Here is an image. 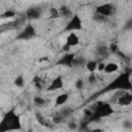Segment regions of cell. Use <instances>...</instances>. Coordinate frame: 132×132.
Here are the masks:
<instances>
[{
	"instance_id": "1",
	"label": "cell",
	"mask_w": 132,
	"mask_h": 132,
	"mask_svg": "<svg viewBox=\"0 0 132 132\" xmlns=\"http://www.w3.org/2000/svg\"><path fill=\"white\" fill-rule=\"evenodd\" d=\"M111 91H132V81H131V73L130 71H126L123 73H120L116 78H113L98 95L111 92Z\"/></svg>"
},
{
	"instance_id": "2",
	"label": "cell",
	"mask_w": 132,
	"mask_h": 132,
	"mask_svg": "<svg viewBox=\"0 0 132 132\" xmlns=\"http://www.w3.org/2000/svg\"><path fill=\"white\" fill-rule=\"evenodd\" d=\"M21 119L20 116L15 112L14 108L9 109L2 118L0 122V132H6L11 130H21Z\"/></svg>"
},
{
	"instance_id": "3",
	"label": "cell",
	"mask_w": 132,
	"mask_h": 132,
	"mask_svg": "<svg viewBox=\"0 0 132 132\" xmlns=\"http://www.w3.org/2000/svg\"><path fill=\"white\" fill-rule=\"evenodd\" d=\"M112 113H114V109L109 102H98L95 110L93 111V114L89 118L88 123L99 122L100 120L107 118Z\"/></svg>"
},
{
	"instance_id": "4",
	"label": "cell",
	"mask_w": 132,
	"mask_h": 132,
	"mask_svg": "<svg viewBox=\"0 0 132 132\" xmlns=\"http://www.w3.org/2000/svg\"><path fill=\"white\" fill-rule=\"evenodd\" d=\"M81 28H82V21L77 13H74L68 21L67 25L65 26L64 31L65 32H75V31L81 30Z\"/></svg>"
},
{
	"instance_id": "5",
	"label": "cell",
	"mask_w": 132,
	"mask_h": 132,
	"mask_svg": "<svg viewBox=\"0 0 132 132\" xmlns=\"http://www.w3.org/2000/svg\"><path fill=\"white\" fill-rule=\"evenodd\" d=\"M36 36V29L32 24H27L25 28L16 35V40H29Z\"/></svg>"
},
{
	"instance_id": "6",
	"label": "cell",
	"mask_w": 132,
	"mask_h": 132,
	"mask_svg": "<svg viewBox=\"0 0 132 132\" xmlns=\"http://www.w3.org/2000/svg\"><path fill=\"white\" fill-rule=\"evenodd\" d=\"M74 58H75V54H73V53H66L65 55H63L57 61L56 64L60 65V66L71 68V67H73V60H74Z\"/></svg>"
},
{
	"instance_id": "7",
	"label": "cell",
	"mask_w": 132,
	"mask_h": 132,
	"mask_svg": "<svg viewBox=\"0 0 132 132\" xmlns=\"http://www.w3.org/2000/svg\"><path fill=\"white\" fill-rule=\"evenodd\" d=\"M96 12L108 18L114 12V6L111 3H103L96 7Z\"/></svg>"
},
{
	"instance_id": "8",
	"label": "cell",
	"mask_w": 132,
	"mask_h": 132,
	"mask_svg": "<svg viewBox=\"0 0 132 132\" xmlns=\"http://www.w3.org/2000/svg\"><path fill=\"white\" fill-rule=\"evenodd\" d=\"M117 103L121 106H128L132 103V93H129L128 91H125L123 94H121L118 99Z\"/></svg>"
},
{
	"instance_id": "9",
	"label": "cell",
	"mask_w": 132,
	"mask_h": 132,
	"mask_svg": "<svg viewBox=\"0 0 132 132\" xmlns=\"http://www.w3.org/2000/svg\"><path fill=\"white\" fill-rule=\"evenodd\" d=\"M63 86H64L63 76H62V75H58V76H56V77L51 81V84L48 85V87L46 88V90H47V91H57V90L62 89Z\"/></svg>"
},
{
	"instance_id": "10",
	"label": "cell",
	"mask_w": 132,
	"mask_h": 132,
	"mask_svg": "<svg viewBox=\"0 0 132 132\" xmlns=\"http://www.w3.org/2000/svg\"><path fill=\"white\" fill-rule=\"evenodd\" d=\"M25 16L27 18V20H30V21L38 20L41 16V10L38 7H30L26 10Z\"/></svg>"
},
{
	"instance_id": "11",
	"label": "cell",
	"mask_w": 132,
	"mask_h": 132,
	"mask_svg": "<svg viewBox=\"0 0 132 132\" xmlns=\"http://www.w3.org/2000/svg\"><path fill=\"white\" fill-rule=\"evenodd\" d=\"M65 43H66L67 45H69L70 47H71V46H75V45H77V44L79 43V37H78L74 32H71V33H69V35L66 37Z\"/></svg>"
},
{
	"instance_id": "12",
	"label": "cell",
	"mask_w": 132,
	"mask_h": 132,
	"mask_svg": "<svg viewBox=\"0 0 132 132\" xmlns=\"http://www.w3.org/2000/svg\"><path fill=\"white\" fill-rule=\"evenodd\" d=\"M96 54H97L98 57H101L102 59H104V58H107L109 56L110 52H109V48L107 46H105V45H99L97 47V50H96Z\"/></svg>"
},
{
	"instance_id": "13",
	"label": "cell",
	"mask_w": 132,
	"mask_h": 132,
	"mask_svg": "<svg viewBox=\"0 0 132 132\" xmlns=\"http://www.w3.org/2000/svg\"><path fill=\"white\" fill-rule=\"evenodd\" d=\"M68 98H69L68 93H62V94L58 95L57 98L55 99V105L56 106H61V105L65 104L68 101Z\"/></svg>"
},
{
	"instance_id": "14",
	"label": "cell",
	"mask_w": 132,
	"mask_h": 132,
	"mask_svg": "<svg viewBox=\"0 0 132 132\" xmlns=\"http://www.w3.org/2000/svg\"><path fill=\"white\" fill-rule=\"evenodd\" d=\"M118 70H119V65L117 63L110 62V63L105 64V67H104L103 72H105V73H113V72H116Z\"/></svg>"
},
{
	"instance_id": "15",
	"label": "cell",
	"mask_w": 132,
	"mask_h": 132,
	"mask_svg": "<svg viewBox=\"0 0 132 132\" xmlns=\"http://www.w3.org/2000/svg\"><path fill=\"white\" fill-rule=\"evenodd\" d=\"M86 68H87V70L90 72V73H92V72H94L95 70H97V66H98V62L97 61H93V60H90V61H87V63H86Z\"/></svg>"
},
{
	"instance_id": "16",
	"label": "cell",
	"mask_w": 132,
	"mask_h": 132,
	"mask_svg": "<svg viewBox=\"0 0 132 132\" xmlns=\"http://www.w3.org/2000/svg\"><path fill=\"white\" fill-rule=\"evenodd\" d=\"M59 11H60L61 16H72V15H73L71 9H70L68 6H66V5H62V6L59 8Z\"/></svg>"
},
{
	"instance_id": "17",
	"label": "cell",
	"mask_w": 132,
	"mask_h": 132,
	"mask_svg": "<svg viewBox=\"0 0 132 132\" xmlns=\"http://www.w3.org/2000/svg\"><path fill=\"white\" fill-rule=\"evenodd\" d=\"M86 60L82 57H75L73 60V67H81L84 65H86Z\"/></svg>"
},
{
	"instance_id": "18",
	"label": "cell",
	"mask_w": 132,
	"mask_h": 132,
	"mask_svg": "<svg viewBox=\"0 0 132 132\" xmlns=\"http://www.w3.org/2000/svg\"><path fill=\"white\" fill-rule=\"evenodd\" d=\"M52 121H53L54 124H61V123H63V122L65 121V117H64L61 112H59V113H56V114L53 117Z\"/></svg>"
},
{
	"instance_id": "19",
	"label": "cell",
	"mask_w": 132,
	"mask_h": 132,
	"mask_svg": "<svg viewBox=\"0 0 132 132\" xmlns=\"http://www.w3.org/2000/svg\"><path fill=\"white\" fill-rule=\"evenodd\" d=\"M13 84H14V86H15V87H18V88H22V87L24 86V84H25V79H24V76H23L22 74L18 75V76L14 78V80H13Z\"/></svg>"
},
{
	"instance_id": "20",
	"label": "cell",
	"mask_w": 132,
	"mask_h": 132,
	"mask_svg": "<svg viewBox=\"0 0 132 132\" xmlns=\"http://www.w3.org/2000/svg\"><path fill=\"white\" fill-rule=\"evenodd\" d=\"M35 118H36L37 122H38L40 125H42V126H44V127H46V128H51V126L47 124V122L44 120V118H43V117H42L40 113H36Z\"/></svg>"
},
{
	"instance_id": "21",
	"label": "cell",
	"mask_w": 132,
	"mask_h": 132,
	"mask_svg": "<svg viewBox=\"0 0 132 132\" xmlns=\"http://www.w3.org/2000/svg\"><path fill=\"white\" fill-rule=\"evenodd\" d=\"M32 82H33V85L35 86V88L37 90H41L42 89V79L39 76H35L32 79Z\"/></svg>"
},
{
	"instance_id": "22",
	"label": "cell",
	"mask_w": 132,
	"mask_h": 132,
	"mask_svg": "<svg viewBox=\"0 0 132 132\" xmlns=\"http://www.w3.org/2000/svg\"><path fill=\"white\" fill-rule=\"evenodd\" d=\"M33 101H34V104L37 105V106H43L45 104V99L42 98V97H39V96H36L33 98Z\"/></svg>"
},
{
	"instance_id": "23",
	"label": "cell",
	"mask_w": 132,
	"mask_h": 132,
	"mask_svg": "<svg viewBox=\"0 0 132 132\" xmlns=\"http://www.w3.org/2000/svg\"><path fill=\"white\" fill-rule=\"evenodd\" d=\"M50 16H51L52 19H57V18L61 16L59 9H58V8H55V7H52V8L50 9Z\"/></svg>"
},
{
	"instance_id": "24",
	"label": "cell",
	"mask_w": 132,
	"mask_h": 132,
	"mask_svg": "<svg viewBox=\"0 0 132 132\" xmlns=\"http://www.w3.org/2000/svg\"><path fill=\"white\" fill-rule=\"evenodd\" d=\"M15 11H13V10H6L5 12H3L2 14H1V18L2 19H6V18H13V16H15Z\"/></svg>"
},
{
	"instance_id": "25",
	"label": "cell",
	"mask_w": 132,
	"mask_h": 132,
	"mask_svg": "<svg viewBox=\"0 0 132 132\" xmlns=\"http://www.w3.org/2000/svg\"><path fill=\"white\" fill-rule=\"evenodd\" d=\"M108 48H109V52L111 53V54H116L120 48H119V45H118V43H116V42H112V43H110V45L108 46Z\"/></svg>"
},
{
	"instance_id": "26",
	"label": "cell",
	"mask_w": 132,
	"mask_h": 132,
	"mask_svg": "<svg viewBox=\"0 0 132 132\" xmlns=\"http://www.w3.org/2000/svg\"><path fill=\"white\" fill-rule=\"evenodd\" d=\"M93 19H94L96 22H104V21H105L107 18H106V16H104V15H102V14H100V13L95 12V14H94Z\"/></svg>"
},
{
	"instance_id": "27",
	"label": "cell",
	"mask_w": 132,
	"mask_h": 132,
	"mask_svg": "<svg viewBox=\"0 0 132 132\" xmlns=\"http://www.w3.org/2000/svg\"><path fill=\"white\" fill-rule=\"evenodd\" d=\"M64 117H65V119L67 118V117H69V116H71V113H72V109L70 108V107H65V108H63L61 111H60Z\"/></svg>"
},
{
	"instance_id": "28",
	"label": "cell",
	"mask_w": 132,
	"mask_h": 132,
	"mask_svg": "<svg viewBox=\"0 0 132 132\" xmlns=\"http://www.w3.org/2000/svg\"><path fill=\"white\" fill-rule=\"evenodd\" d=\"M123 29H124V30H132V16L125 23Z\"/></svg>"
},
{
	"instance_id": "29",
	"label": "cell",
	"mask_w": 132,
	"mask_h": 132,
	"mask_svg": "<svg viewBox=\"0 0 132 132\" xmlns=\"http://www.w3.org/2000/svg\"><path fill=\"white\" fill-rule=\"evenodd\" d=\"M67 126H68V128H69L70 130H78V129H79L78 126H77V124L74 123V122H69V123L67 124Z\"/></svg>"
},
{
	"instance_id": "30",
	"label": "cell",
	"mask_w": 132,
	"mask_h": 132,
	"mask_svg": "<svg viewBox=\"0 0 132 132\" xmlns=\"http://www.w3.org/2000/svg\"><path fill=\"white\" fill-rule=\"evenodd\" d=\"M75 88L77 90H82V88H84V81H82V79H77L75 81Z\"/></svg>"
},
{
	"instance_id": "31",
	"label": "cell",
	"mask_w": 132,
	"mask_h": 132,
	"mask_svg": "<svg viewBox=\"0 0 132 132\" xmlns=\"http://www.w3.org/2000/svg\"><path fill=\"white\" fill-rule=\"evenodd\" d=\"M88 80H89L90 84H95V82H96V76H95V74H93V72L90 74Z\"/></svg>"
},
{
	"instance_id": "32",
	"label": "cell",
	"mask_w": 132,
	"mask_h": 132,
	"mask_svg": "<svg viewBox=\"0 0 132 132\" xmlns=\"http://www.w3.org/2000/svg\"><path fill=\"white\" fill-rule=\"evenodd\" d=\"M123 127H124V128H127V129L132 128V122H130V121H125V122L123 123Z\"/></svg>"
},
{
	"instance_id": "33",
	"label": "cell",
	"mask_w": 132,
	"mask_h": 132,
	"mask_svg": "<svg viewBox=\"0 0 132 132\" xmlns=\"http://www.w3.org/2000/svg\"><path fill=\"white\" fill-rule=\"evenodd\" d=\"M105 67V64L103 62H98V66H97V70L98 71H103Z\"/></svg>"
},
{
	"instance_id": "34",
	"label": "cell",
	"mask_w": 132,
	"mask_h": 132,
	"mask_svg": "<svg viewBox=\"0 0 132 132\" xmlns=\"http://www.w3.org/2000/svg\"><path fill=\"white\" fill-rule=\"evenodd\" d=\"M62 50H63L64 52H68V51L70 50V46H69V45H67V44L65 43V44L62 46Z\"/></svg>"
}]
</instances>
